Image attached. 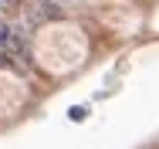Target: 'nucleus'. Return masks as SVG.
<instances>
[{
    "instance_id": "f257e3e1",
    "label": "nucleus",
    "mask_w": 159,
    "mask_h": 149,
    "mask_svg": "<svg viewBox=\"0 0 159 149\" xmlns=\"http://www.w3.org/2000/svg\"><path fill=\"white\" fill-rule=\"evenodd\" d=\"M68 119L71 122H85L88 119V109H85V105H75V109H68Z\"/></svg>"
},
{
    "instance_id": "f03ea898",
    "label": "nucleus",
    "mask_w": 159,
    "mask_h": 149,
    "mask_svg": "<svg viewBox=\"0 0 159 149\" xmlns=\"http://www.w3.org/2000/svg\"><path fill=\"white\" fill-rule=\"evenodd\" d=\"M54 3H61V7H64V3H78V0H54Z\"/></svg>"
}]
</instances>
